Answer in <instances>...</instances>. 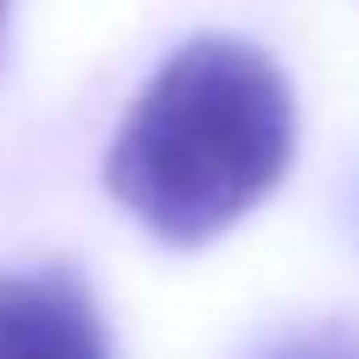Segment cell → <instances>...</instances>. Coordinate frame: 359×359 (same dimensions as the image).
Returning a JSON list of instances; mask_svg holds the SVG:
<instances>
[{"instance_id": "2", "label": "cell", "mask_w": 359, "mask_h": 359, "mask_svg": "<svg viewBox=\"0 0 359 359\" xmlns=\"http://www.w3.org/2000/svg\"><path fill=\"white\" fill-rule=\"evenodd\" d=\"M0 359H112L90 286L62 269H0Z\"/></svg>"}, {"instance_id": "1", "label": "cell", "mask_w": 359, "mask_h": 359, "mask_svg": "<svg viewBox=\"0 0 359 359\" xmlns=\"http://www.w3.org/2000/svg\"><path fill=\"white\" fill-rule=\"evenodd\" d=\"M297 151V101L269 50L196 34L157 62L107 146V191L168 247H202L258 208Z\"/></svg>"}, {"instance_id": "4", "label": "cell", "mask_w": 359, "mask_h": 359, "mask_svg": "<svg viewBox=\"0 0 359 359\" xmlns=\"http://www.w3.org/2000/svg\"><path fill=\"white\" fill-rule=\"evenodd\" d=\"M6 17H11V0H0V45H6Z\"/></svg>"}, {"instance_id": "3", "label": "cell", "mask_w": 359, "mask_h": 359, "mask_svg": "<svg viewBox=\"0 0 359 359\" xmlns=\"http://www.w3.org/2000/svg\"><path fill=\"white\" fill-rule=\"evenodd\" d=\"M258 359H359V331H342V325L303 331V337H286V342L264 348Z\"/></svg>"}]
</instances>
